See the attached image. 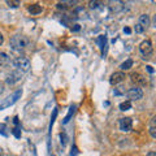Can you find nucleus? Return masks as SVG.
Segmentation results:
<instances>
[{
  "label": "nucleus",
  "mask_w": 156,
  "mask_h": 156,
  "mask_svg": "<svg viewBox=\"0 0 156 156\" xmlns=\"http://www.w3.org/2000/svg\"><path fill=\"white\" fill-rule=\"evenodd\" d=\"M21 78H22V72H20V70H14L12 72L11 74H8L7 78H5V83L7 85H14V83H17V82L21 81Z\"/></svg>",
  "instance_id": "obj_8"
},
{
  "label": "nucleus",
  "mask_w": 156,
  "mask_h": 156,
  "mask_svg": "<svg viewBox=\"0 0 156 156\" xmlns=\"http://www.w3.org/2000/svg\"><path fill=\"white\" fill-rule=\"evenodd\" d=\"M29 46H30V39L25 35H22V34H16V35H13L11 38V47L14 51L21 52Z\"/></svg>",
  "instance_id": "obj_1"
},
{
  "label": "nucleus",
  "mask_w": 156,
  "mask_h": 156,
  "mask_svg": "<svg viewBox=\"0 0 156 156\" xmlns=\"http://www.w3.org/2000/svg\"><path fill=\"white\" fill-rule=\"evenodd\" d=\"M2 154H3V150H2V148H0V155H2Z\"/></svg>",
  "instance_id": "obj_33"
},
{
  "label": "nucleus",
  "mask_w": 156,
  "mask_h": 156,
  "mask_svg": "<svg viewBox=\"0 0 156 156\" xmlns=\"http://www.w3.org/2000/svg\"><path fill=\"white\" fill-rule=\"evenodd\" d=\"M21 95H22V90L21 89H17L12 95H9L7 99H4V101L0 104V111L4 109V108H8V107H11V105H13L20 99V98H21Z\"/></svg>",
  "instance_id": "obj_3"
},
{
  "label": "nucleus",
  "mask_w": 156,
  "mask_h": 156,
  "mask_svg": "<svg viewBox=\"0 0 156 156\" xmlns=\"http://www.w3.org/2000/svg\"><path fill=\"white\" fill-rule=\"evenodd\" d=\"M3 42H4V37H3V34L0 33V46L3 44Z\"/></svg>",
  "instance_id": "obj_30"
},
{
  "label": "nucleus",
  "mask_w": 156,
  "mask_h": 156,
  "mask_svg": "<svg viewBox=\"0 0 156 156\" xmlns=\"http://www.w3.org/2000/svg\"><path fill=\"white\" fill-rule=\"evenodd\" d=\"M124 33H126V34H131V29H130V27H124Z\"/></svg>",
  "instance_id": "obj_29"
},
{
  "label": "nucleus",
  "mask_w": 156,
  "mask_h": 156,
  "mask_svg": "<svg viewBox=\"0 0 156 156\" xmlns=\"http://www.w3.org/2000/svg\"><path fill=\"white\" fill-rule=\"evenodd\" d=\"M133 64H134V62H133V60H131V58H128V60H126V61H124L122 64L120 65V69H121V70H129L130 68L133 66Z\"/></svg>",
  "instance_id": "obj_16"
},
{
  "label": "nucleus",
  "mask_w": 156,
  "mask_h": 156,
  "mask_svg": "<svg viewBox=\"0 0 156 156\" xmlns=\"http://www.w3.org/2000/svg\"><path fill=\"white\" fill-rule=\"evenodd\" d=\"M27 11L31 14H39L43 11V8H42V5H39V4H33V5H29Z\"/></svg>",
  "instance_id": "obj_15"
},
{
  "label": "nucleus",
  "mask_w": 156,
  "mask_h": 156,
  "mask_svg": "<svg viewBox=\"0 0 156 156\" xmlns=\"http://www.w3.org/2000/svg\"><path fill=\"white\" fill-rule=\"evenodd\" d=\"M56 115H57V111L55 109L53 111V116H52V119H51V125H50V128L52 129V125H53V122H55V119H56Z\"/></svg>",
  "instance_id": "obj_25"
},
{
  "label": "nucleus",
  "mask_w": 156,
  "mask_h": 156,
  "mask_svg": "<svg viewBox=\"0 0 156 156\" xmlns=\"http://www.w3.org/2000/svg\"><path fill=\"white\" fill-rule=\"evenodd\" d=\"M148 130H150L151 136H152V138H156V117L155 116L150 120V128H148Z\"/></svg>",
  "instance_id": "obj_14"
},
{
  "label": "nucleus",
  "mask_w": 156,
  "mask_h": 156,
  "mask_svg": "<svg viewBox=\"0 0 156 156\" xmlns=\"http://www.w3.org/2000/svg\"><path fill=\"white\" fill-rule=\"evenodd\" d=\"M103 4H101L100 0H90L89 2V8L90 9H99Z\"/></svg>",
  "instance_id": "obj_19"
},
{
  "label": "nucleus",
  "mask_w": 156,
  "mask_h": 156,
  "mask_svg": "<svg viewBox=\"0 0 156 156\" xmlns=\"http://www.w3.org/2000/svg\"><path fill=\"white\" fill-rule=\"evenodd\" d=\"M108 11L112 14H117V13H121L125 8V4L122 0H109L108 2Z\"/></svg>",
  "instance_id": "obj_5"
},
{
  "label": "nucleus",
  "mask_w": 156,
  "mask_h": 156,
  "mask_svg": "<svg viewBox=\"0 0 156 156\" xmlns=\"http://www.w3.org/2000/svg\"><path fill=\"white\" fill-rule=\"evenodd\" d=\"M12 133H13V135L16 136V138H21V129H20V125H17L16 128L12 130Z\"/></svg>",
  "instance_id": "obj_22"
},
{
  "label": "nucleus",
  "mask_w": 156,
  "mask_h": 156,
  "mask_svg": "<svg viewBox=\"0 0 156 156\" xmlns=\"http://www.w3.org/2000/svg\"><path fill=\"white\" fill-rule=\"evenodd\" d=\"M60 139H61V144H62V146H65L66 142H68V136H66V134H65V133H61V134H60Z\"/></svg>",
  "instance_id": "obj_24"
},
{
  "label": "nucleus",
  "mask_w": 156,
  "mask_h": 156,
  "mask_svg": "<svg viewBox=\"0 0 156 156\" xmlns=\"http://www.w3.org/2000/svg\"><path fill=\"white\" fill-rule=\"evenodd\" d=\"M146 156H156V152H155V151H151V152H148Z\"/></svg>",
  "instance_id": "obj_31"
},
{
  "label": "nucleus",
  "mask_w": 156,
  "mask_h": 156,
  "mask_svg": "<svg viewBox=\"0 0 156 156\" xmlns=\"http://www.w3.org/2000/svg\"><path fill=\"white\" fill-rule=\"evenodd\" d=\"M119 124H120V130L125 131V133L131 131V129H133V120H131L130 117H124V119H121Z\"/></svg>",
  "instance_id": "obj_9"
},
{
  "label": "nucleus",
  "mask_w": 156,
  "mask_h": 156,
  "mask_svg": "<svg viewBox=\"0 0 156 156\" xmlns=\"http://www.w3.org/2000/svg\"><path fill=\"white\" fill-rule=\"evenodd\" d=\"M138 23L144 29V30H147L148 26H151V18H150V16H148V14H140L139 20H138Z\"/></svg>",
  "instance_id": "obj_12"
},
{
  "label": "nucleus",
  "mask_w": 156,
  "mask_h": 156,
  "mask_svg": "<svg viewBox=\"0 0 156 156\" xmlns=\"http://www.w3.org/2000/svg\"><path fill=\"white\" fill-rule=\"evenodd\" d=\"M130 81L133 82V83H134L135 86H138V87H140V86H146V85H147V78H146L143 74H140V73H138V72L131 73V74H130Z\"/></svg>",
  "instance_id": "obj_6"
},
{
  "label": "nucleus",
  "mask_w": 156,
  "mask_h": 156,
  "mask_svg": "<svg viewBox=\"0 0 156 156\" xmlns=\"http://www.w3.org/2000/svg\"><path fill=\"white\" fill-rule=\"evenodd\" d=\"M98 43H99L100 46V50H101V56H105L107 53V37L105 35H100L99 38H98Z\"/></svg>",
  "instance_id": "obj_13"
},
{
  "label": "nucleus",
  "mask_w": 156,
  "mask_h": 156,
  "mask_svg": "<svg viewBox=\"0 0 156 156\" xmlns=\"http://www.w3.org/2000/svg\"><path fill=\"white\" fill-rule=\"evenodd\" d=\"M77 152H78L77 147H76V146H73V148H72V156H76V155H77Z\"/></svg>",
  "instance_id": "obj_27"
},
{
  "label": "nucleus",
  "mask_w": 156,
  "mask_h": 156,
  "mask_svg": "<svg viewBox=\"0 0 156 156\" xmlns=\"http://www.w3.org/2000/svg\"><path fill=\"white\" fill-rule=\"evenodd\" d=\"M80 29H81V27H80V25H77V23H76V25H73V26H72V30H73V31H80Z\"/></svg>",
  "instance_id": "obj_26"
},
{
  "label": "nucleus",
  "mask_w": 156,
  "mask_h": 156,
  "mask_svg": "<svg viewBox=\"0 0 156 156\" xmlns=\"http://www.w3.org/2000/svg\"><path fill=\"white\" fill-rule=\"evenodd\" d=\"M12 65H13V68H16V70H20L22 73H25V72H27L29 69H30V61H29L27 57H17V58H14Z\"/></svg>",
  "instance_id": "obj_2"
},
{
  "label": "nucleus",
  "mask_w": 156,
  "mask_h": 156,
  "mask_svg": "<svg viewBox=\"0 0 156 156\" xmlns=\"http://www.w3.org/2000/svg\"><path fill=\"white\" fill-rule=\"evenodd\" d=\"M131 108V101L130 100H126V101H122V103L120 104V111H129Z\"/></svg>",
  "instance_id": "obj_20"
},
{
  "label": "nucleus",
  "mask_w": 156,
  "mask_h": 156,
  "mask_svg": "<svg viewBox=\"0 0 156 156\" xmlns=\"http://www.w3.org/2000/svg\"><path fill=\"white\" fill-rule=\"evenodd\" d=\"M134 30H135V33H138V34H142V33H144V31H146L144 29L139 25V23H136V25L134 26Z\"/></svg>",
  "instance_id": "obj_23"
},
{
  "label": "nucleus",
  "mask_w": 156,
  "mask_h": 156,
  "mask_svg": "<svg viewBox=\"0 0 156 156\" xmlns=\"http://www.w3.org/2000/svg\"><path fill=\"white\" fill-rule=\"evenodd\" d=\"M146 69H147V72H148V73H151V74L154 73V68L151 66V65H147V66H146Z\"/></svg>",
  "instance_id": "obj_28"
},
{
  "label": "nucleus",
  "mask_w": 156,
  "mask_h": 156,
  "mask_svg": "<svg viewBox=\"0 0 156 156\" xmlns=\"http://www.w3.org/2000/svg\"><path fill=\"white\" fill-rule=\"evenodd\" d=\"M126 94H128V98L130 100H140L143 98V91L138 86H133L131 89L128 90Z\"/></svg>",
  "instance_id": "obj_7"
},
{
  "label": "nucleus",
  "mask_w": 156,
  "mask_h": 156,
  "mask_svg": "<svg viewBox=\"0 0 156 156\" xmlns=\"http://www.w3.org/2000/svg\"><path fill=\"white\" fill-rule=\"evenodd\" d=\"M74 112H76V105H72L70 108H69V112H68L66 117L64 119V121H62V124H68V122H69L70 119H72V116L74 115Z\"/></svg>",
  "instance_id": "obj_18"
},
{
  "label": "nucleus",
  "mask_w": 156,
  "mask_h": 156,
  "mask_svg": "<svg viewBox=\"0 0 156 156\" xmlns=\"http://www.w3.org/2000/svg\"><path fill=\"white\" fill-rule=\"evenodd\" d=\"M139 52L143 56V58H150V56L154 53V47L150 39H146L139 44Z\"/></svg>",
  "instance_id": "obj_4"
},
{
  "label": "nucleus",
  "mask_w": 156,
  "mask_h": 156,
  "mask_svg": "<svg viewBox=\"0 0 156 156\" xmlns=\"http://www.w3.org/2000/svg\"><path fill=\"white\" fill-rule=\"evenodd\" d=\"M78 0H61L60 3L57 4V8L58 9H69L73 8L74 5H77Z\"/></svg>",
  "instance_id": "obj_11"
},
{
  "label": "nucleus",
  "mask_w": 156,
  "mask_h": 156,
  "mask_svg": "<svg viewBox=\"0 0 156 156\" xmlns=\"http://www.w3.org/2000/svg\"><path fill=\"white\" fill-rule=\"evenodd\" d=\"M9 62V56L5 52H0V66H5Z\"/></svg>",
  "instance_id": "obj_17"
},
{
  "label": "nucleus",
  "mask_w": 156,
  "mask_h": 156,
  "mask_svg": "<svg viewBox=\"0 0 156 156\" xmlns=\"http://www.w3.org/2000/svg\"><path fill=\"white\" fill-rule=\"evenodd\" d=\"M124 81H125V74L122 72H115L109 78V83L111 85H119V83H121V82H124Z\"/></svg>",
  "instance_id": "obj_10"
},
{
  "label": "nucleus",
  "mask_w": 156,
  "mask_h": 156,
  "mask_svg": "<svg viewBox=\"0 0 156 156\" xmlns=\"http://www.w3.org/2000/svg\"><path fill=\"white\" fill-rule=\"evenodd\" d=\"M5 3L9 8H18L20 7V0H5Z\"/></svg>",
  "instance_id": "obj_21"
},
{
  "label": "nucleus",
  "mask_w": 156,
  "mask_h": 156,
  "mask_svg": "<svg viewBox=\"0 0 156 156\" xmlns=\"http://www.w3.org/2000/svg\"><path fill=\"white\" fill-rule=\"evenodd\" d=\"M4 91V87H3V85H0V94Z\"/></svg>",
  "instance_id": "obj_32"
}]
</instances>
